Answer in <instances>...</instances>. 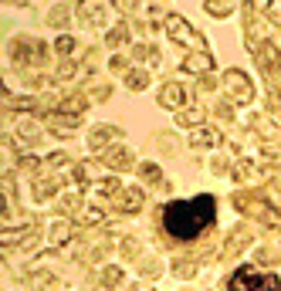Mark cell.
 Wrapping results in <instances>:
<instances>
[{
	"instance_id": "cell-3",
	"label": "cell",
	"mask_w": 281,
	"mask_h": 291,
	"mask_svg": "<svg viewBox=\"0 0 281 291\" xmlns=\"http://www.w3.org/2000/svg\"><path fill=\"white\" fill-rule=\"evenodd\" d=\"M166 31H169V37L186 41V44H197V47L203 51V37H200V34H193L190 27H186V21H180V17H169V21H166Z\"/></svg>"
},
{
	"instance_id": "cell-8",
	"label": "cell",
	"mask_w": 281,
	"mask_h": 291,
	"mask_svg": "<svg viewBox=\"0 0 281 291\" xmlns=\"http://www.w3.org/2000/svg\"><path fill=\"white\" fill-rule=\"evenodd\" d=\"M37 135H41V132H37V125H34V122H21V125H17V139H21V142H37Z\"/></svg>"
},
{
	"instance_id": "cell-12",
	"label": "cell",
	"mask_w": 281,
	"mask_h": 291,
	"mask_svg": "<svg viewBox=\"0 0 281 291\" xmlns=\"http://www.w3.org/2000/svg\"><path fill=\"white\" fill-rule=\"evenodd\" d=\"M129 88H146V75H143V71H132V75H129Z\"/></svg>"
},
{
	"instance_id": "cell-7",
	"label": "cell",
	"mask_w": 281,
	"mask_h": 291,
	"mask_svg": "<svg viewBox=\"0 0 281 291\" xmlns=\"http://www.w3.org/2000/svg\"><path fill=\"white\" fill-rule=\"evenodd\" d=\"M183 68H186V71H210V68H214V58L210 55H190L183 61Z\"/></svg>"
},
{
	"instance_id": "cell-9",
	"label": "cell",
	"mask_w": 281,
	"mask_h": 291,
	"mask_svg": "<svg viewBox=\"0 0 281 291\" xmlns=\"http://www.w3.org/2000/svg\"><path fill=\"white\" fill-rule=\"evenodd\" d=\"M112 132H115L112 125H99V129H95V135H91L88 142H91V146H95V149H99V146H102V142H105V139H112Z\"/></svg>"
},
{
	"instance_id": "cell-15",
	"label": "cell",
	"mask_w": 281,
	"mask_h": 291,
	"mask_svg": "<svg viewBox=\"0 0 281 291\" xmlns=\"http://www.w3.org/2000/svg\"><path fill=\"white\" fill-rule=\"evenodd\" d=\"M71 47H75L71 37H61V41H58V51H61V55H71Z\"/></svg>"
},
{
	"instance_id": "cell-2",
	"label": "cell",
	"mask_w": 281,
	"mask_h": 291,
	"mask_svg": "<svg viewBox=\"0 0 281 291\" xmlns=\"http://www.w3.org/2000/svg\"><path fill=\"white\" fill-rule=\"evenodd\" d=\"M227 291H281V281L254 268H237L227 281Z\"/></svg>"
},
{
	"instance_id": "cell-10",
	"label": "cell",
	"mask_w": 281,
	"mask_h": 291,
	"mask_svg": "<svg viewBox=\"0 0 281 291\" xmlns=\"http://www.w3.org/2000/svg\"><path fill=\"white\" fill-rule=\"evenodd\" d=\"M190 139H193V146H214L217 142V135L210 132V129H200V132H193Z\"/></svg>"
},
{
	"instance_id": "cell-14",
	"label": "cell",
	"mask_w": 281,
	"mask_h": 291,
	"mask_svg": "<svg viewBox=\"0 0 281 291\" xmlns=\"http://www.w3.org/2000/svg\"><path fill=\"white\" fill-rule=\"evenodd\" d=\"M81 14H85V17H91V21H99V17H102V7H95V4H85V7H81Z\"/></svg>"
},
{
	"instance_id": "cell-4",
	"label": "cell",
	"mask_w": 281,
	"mask_h": 291,
	"mask_svg": "<svg viewBox=\"0 0 281 291\" xmlns=\"http://www.w3.org/2000/svg\"><path fill=\"white\" fill-rule=\"evenodd\" d=\"M224 85H227L230 91H234V95H237L241 102H248V99H251V85H248V78H244L241 71H227Z\"/></svg>"
},
{
	"instance_id": "cell-6",
	"label": "cell",
	"mask_w": 281,
	"mask_h": 291,
	"mask_svg": "<svg viewBox=\"0 0 281 291\" xmlns=\"http://www.w3.org/2000/svg\"><path fill=\"white\" fill-rule=\"evenodd\" d=\"M105 163L112 169H129L132 166V156H129V149H109V153H105Z\"/></svg>"
},
{
	"instance_id": "cell-1",
	"label": "cell",
	"mask_w": 281,
	"mask_h": 291,
	"mask_svg": "<svg viewBox=\"0 0 281 291\" xmlns=\"http://www.w3.org/2000/svg\"><path fill=\"white\" fill-rule=\"evenodd\" d=\"M214 213H217V200L207 197V193L193 197V200H176L169 207H163V227L176 240H193L214 224Z\"/></svg>"
},
{
	"instance_id": "cell-16",
	"label": "cell",
	"mask_w": 281,
	"mask_h": 291,
	"mask_svg": "<svg viewBox=\"0 0 281 291\" xmlns=\"http://www.w3.org/2000/svg\"><path fill=\"white\" fill-rule=\"evenodd\" d=\"M122 37H125V31H122V27H119V31H112V34H109V44H119Z\"/></svg>"
},
{
	"instance_id": "cell-5",
	"label": "cell",
	"mask_w": 281,
	"mask_h": 291,
	"mask_svg": "<svg viewBox=\"0 0 281 291\" xmlns=\"http://www.w3.org/2000/svg\"><path fill=\"white\" fill-rule=\"evenodd\" d=\"M159 105H166V109H180V105H183V88H180V85H166V88L159 91Z\"/></svg>"
},
{
	"instance_id": "cell-11",
	"label": "cell",
	"mask_w": 281,
	"mask_h": 291,
	"mask_svg": "<svg viewBox=\"0 0 281 291\" xmlns=\"http://www.w3.org/2000/svg\"><path fill=\"white\" fill-rule=\"evenodd\" d=\"M139 173H143L146 179H153V183H163V173H159L153 163H143V166H139Z\"/></svg>"
},
{
	"instance_id": "cell-13",
	"label": "cell",
	"mask_w": 281,
	"mask_h": 291,
	"mask_svg": "<svg viewBox=\"0 0 281 291\" xmlns=\"http://www.w3.org/2000/svg\"><path fill=\"white\" fill-rule=\"evenodd\" d=\"M207 11H210V14H217V17H224V14H230L234 7H230V4H207Z\"/></svg>"
},
{
	"instance_id": "cell-17",
	"label": "cell",
	"mask_w": 281,
	"mask_h": 291,
	"mask_svg": "<svg viewBox=\"0 0 281 291\" xmlns=\"http://www.w3.org/2000/svg\"><path fill=\"white\" fill-rule=\"evenodd\" d=\"M102 281H105V284H115V281H119V271H105V278H102Z\"/></svg>"
}]
</instances>
